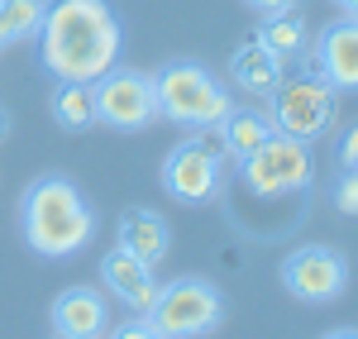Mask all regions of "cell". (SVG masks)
<instances>
[{
    "instance_id": "21",
    "label": "cell",
    "mask_w": 358,
    "mask_h": 339,
    "mask_svg": "<svg viewBox=\"0 0 358 339\" xmlns=\"http://www.w3.org/2000/svg\"><path fill=\"white\" fill-rule=\"evenodd\" d=\"M248 10H253V15H263V20H268V15H287V10H296V0H244Z\"/></svg>"
},
{
    "instance_id": "18",
    "label": "cell",
    "mask_w": 358,
    "mask_h": 339,
    "mask_svg": "<svg viewBox=\"0 0 358 339\" xmlns=\"http://www.w3.org/2000/svg\"><path fill=\"white\" fill-rule=\"evenodd\" d=\"M43 15H48V0H0V48L38 34Z\"/></svg>"
},
{
    "instance_id": "11",
    "label": "cell",
    "mask_w": 358,
    "mask_h": 339,
    "mask_svg": "<svg viewBox=\"0 0 358 339\" xmlns=\"http://www.w3.org/2000/svg\"><path fill=\"white\" fill-rule=\"evenodd\" d=\"M101 282L110 287V296L120 306H129L134 315H148V306L158 301V277H153V268L143 263V258L124 254L120 244H115L110 254L101 258Z\"/></svg>"
},
{
    "instance_id": "6",
    "label": "cell",
    "mask_w": 358,
    "mask_h": 339,
    "mask_svg": "<svg viewBox=\"0 0 358 339\" xmlns=\"http://www.w3.org/2000/svg\"><path fill=\"white\" fill-rule=\"evenodd\" d=\"M163 192L182 205H210L229 192V177H224V148L206 129L182 139L172 153L163 158Z\"/></svg>"
},
{
    "instance_id": "26",
    "label": "cell",
    "mask_w": 358,
    "mask_h": 339,
    "mask_svg": "<svg viewBox=\"0 0 358 339\" xmlns=\"http://www.w3.org/2000/svg\"><path fill=\"white\" fill-rule=\"evenodd\" d=\"M53 339H62V335H53Z\"/></svg>"
},
{
    "instance_id": "3",
    "label": "cell",
    "mask_w": 358,
    "mask_h": 339,
    "mask_svg": "<svg viewBox=\"0 0 358 339\" xmlns=\"http://www.w3.org/2000/svg\"><path fill=\"white\" fill-rule=\"evenodd\" d=\"M153 96H158V120L182 124V129H220V120L234 110L224 91L201 62H167L153 72Z\"/></svg>"
},
{
    "instance_id": "9",
    "label": "cell",
    "mask_w": 358,
    "mask_h": 339,
    "mask_svg": "<svg viewBox=\"0 0 358 339\" xmlns=\"http://www.w3.org/2000/svg\"><path fill=\"white\" fill-rule=\"evenodd\" d=\"M282 287L306 306H330L349 291V258L330 244H301L282 258Z\"/></svg>"
},
{
    "instance_id": "16",
    "label": "cell",
    "mask_w": 358,
    "mask_h": 339,
    "mask_svg": "<svg viewBox=\"0 0 358 339\" xmlns=\"http://www.w3.org/2000/svg\"><path fill=\"white\" fill-rule=\"evenodd\" d=\"M258 43L268 48V53L287 67V62H296V57H306V48H310V38H306V24L287 10V15H268L263 20V29H258Z\"/></svg>"
},
{
    "instance_id": "4",
    "label": "cell",
    "mask_w": 358,
    "mask_h": 339,
    "mask_svg": "<svg viewBox=\"0 0 358 339\" xmlns=\"http://www.w3.org/2000/svg\"><path fill=\"white\" fill-rule=\"evenodd\" d=\"M224 320V291L210 277H172L158 287V301L148 306V325L163 339H206Z\"/></svg>"
},
{
    "instance_id": "23",
    "label": "cell",
    "mask_w": 358,
    "mask_h": 339,
    "mask_svg": "<svg viewBox=\"0 0 358 339\" xmlns=\"http://www.w3.org/2000/svg\"><path fill=\"white\" fill-rule=\"evenodd\" d=\"M330 5L344 15V20H358V0H330Z\"/></svg>"
},
{
    "instance_id": "25",
    "label": "cell",
    "mask_w": 358,
    "mask_h": 339,
    "mask_svg": "<svg viewBox=\"0 0 358 339\" xmlns=\"http://www.w3.org/2000/svg\"><path fill=\"white\" fill-rule=\"evenodd\" d=\"M5 134H10V115L0 110V139H5Z\"/></svg>"
},
{
    "instance_id": "10",
    "label": "cell",
    "mask_w": 358,
    "mask_h": 339,
    "mask_svg": "<svg viewBox=\"0 0 358 339\" xmlns=\"http://www.w3.org/2000/svg\"><path fill=\"white\" fill-rule=\"evenodd\" d=\"M310 72L334 91H358V20H334L310 48Z\"/></svg>"
},
{
    "instance_id": "24",
    "label": "cell",
    "mask_w": 358,
    "mask_h": 339,
    "mask_svg": "<svg viewBox=\"0 0 358 339\" xmlns=\"http://www.w3.org/2000/svg\"><path fill=\"white\" fill-rule=\"evenodd\" d=\"M320 339H358V330H330V335H320Z\"/></svg>"
},
{
    "instance_id": "7",
    "label": "cell",
    "mask_w": 358,
    "mask_h": 339,
    "mask_svg": "<svg viewBox=\"0 0 358 339\" xmlns=\"http://www.w3.org/2000/svg\"><path fill=\"white\" fill-rule=\"evenodd\" d=\"M268 101H273L268 115H273L277 134H287V139H296V143H315L334 124L339 91L325 86L315 72H301V77H282V86Z\"/></svg>"
},
{
    "instance_id": "17",
    "label": "cell",
    "mask_w": 358,
    "mask_h": 339,
    "mask_svg": "<svg viewBox=\"0 0 358 339\" xmlns=\"http://www.w3.org/2000/svg\"><path fill=\"white\" fill-rule=\"evenodd\" d=\"M53 120L57 129H67V134H82L96 124V96H91V86L86 82H57L53 86Z\"/></svg>"
},
{
    "instance_id": "13",
    "label": "cell",
    "mask_w": 358,
    "mask_h": 339,
    "mask_svg": "<svg viewBox=\"0 0 358 339\" xmlns=\"http://www.w3.org/2000/svg\"><path fill=\"white\" fill-rule=\"evenodd\" d=\"M115 244L124 249V254L143 258L148 268H158L172 249V229H167L163 215H153V210H124L120 215V234H115Z\"/></svg>"
},
{
    "instance_id": "14",
    "label": "cell",
    "mask_w": 358,
    "mask_h": 339,
    "mask_svg": "<svg viewBox=\"0 0 358 339\" xmlns=\"http://www.w3.org/2000/svg\"><path fill=\"white\" fill-rule=\"evenodd\" d=\"M229 77H234V86L248 91V96H273L277 86H282V62H277V57L258 43V34H253V38H244V43L234 48Z\"/></svg>"
},
{
    "instance_id": "15",
    "label": "cell",
    "mask_w": 358,
    "mask_h": 339,
    "mask_svg": "<svg viewBox=\"0 0 358 339\" xmlns=\"http://www.w3.org/2000/svg\"><path fill=\"white\" fill-rule=\"evenodd\" d=\"M277 134V124H273V115L268 110H253V106H234V110L220 120V148L229 153V158H239L244 163L248 153H258L263 143Z\"/></svg>"
},
{
    "instance_id": "20",
    "label": "cell",
    "mask_w": 358,
    "mask_h": 339,
    "mask_svg": "<svg viewBox=\"0 0 358 339\" xmlns=\"http://www.w3.org/2000/svg\"><path fill=\"white\" fill-rule=\"evenodd\" d=\"M106 339H163V335L148 325V315H138V320H129V325H115Z\"/></svg>"
},
{
    "instance_id": "22",
    "label": "cell",
    "mask_w": 358,
    "mask_h": 339,
    "mask_svg": "<svg viewBox=\"0 0 358 339\" xmlns=\"http://www.w3.org/2000/svg\"><path fill=\"white\" fill-rule=\"evenodd\" d=\"M339 163H344V168H358V129L344 134V143H339Z\"/></svg>"
},
{
    "instance_id": "12",
    "label": "cell",
    "mask_w": 358,
    "mask_h": 339,
    "mask_svg": "<svg viewBox=\"0 0 358 339\" xmlns=\"http://www.w3.org/2000/svg\"><path fill=\"white\" fill-rule=\"evenodd\" d=\"M53 335L62 339H106L110 335V311L96 287H67L53 301Z\"/></svg>"
},
{
    "instance_id": "19",
    "label": "cell",
    "mask_w": 358,
    "mask_h": 339,
    "mask_svg": "<svg viewBox=\"0 0 358 339\" xmlns=\"http://www.w3.org/2000/svg\"><path fill=\"white\" fill-rule=\"evenodd\" d=\"M334 205L339 215H358V168H344L334 182Z\"/></svg>"
},
{
    "instance_id": "8",
    "label": "cell",
    "mask_w": 358,
    "mask_h": 339,
    "mask_svg": "<svg viewBox=\"0 0 358 339\" xmlns=\"http://www.w3.org/2000/svg\"><path fill=\"white\" fill-rule=\"evenodd\" d=\"M96 96V124H110L120 134L148 129L158 120V96H153V77L134 72V67H110L101 82H91Z\"/></svg>"
},
{
    "instance_id": "1",
    "label": "cell",
    "mask_w": 358,
    "mask_h": 339,
    "mask_svg": "<svg viewBox=\"0 0 358 339\" xmlns=\"http://www.w3.org/2000/svg\"><path fill=\"white\" fill-rule=\"evenodd\" d=\"M124 29L106 0H53L38 24V62L53 82H101L120 67Z\"/></svg>"
},
{
    "instance_id": "5",
    "label": "cell",
    "mask_w": 358,
    "mask_h": 339,
    "mask_svg": "<svg viewBox=\"0 0 358 339\" xmlns=\"http://www.w3.org/2000/svg\"><path fill=\"white\" fill-rule=\"evenodd\" d=\"M315 177V163H310V143H296L287 134H273L258 153H248L239 163V187H244L253 201H287L301 196Z\"/></svg>"
},
{
    "instance_id": "2",
    "label": "cell",
    "mask_w": 358,
    "mask_h": 339,
    "mask_svg": "<svg viewBox=\"0 0 358 339\" xmlns=\"http://www.w3.org/2000/svg\"><path fill=\"white\" fill-rule=\"evenodd\" d=\"M20 234L38 258H77L96 239V210L72 177L43 172L20 196Z\"/></svg>"
}]
</instances>
